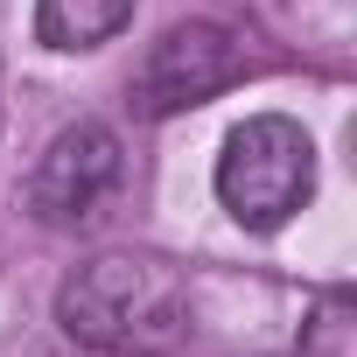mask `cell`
Here are the masks:
<instances>
[{
  "mask_svg": "<svg viewBox=\"0 0 357 357\" xmlns=\"http://www.w3.org/2000/svg\"><path fill=\"white\" fill-rule=\"evenodd\" d=\"M140 0H36V43L56 56H84L105 50L126 22H133Z\"/></svg>",
  "mask_w": 357,
  "mask_h": 357,
  "instance_id": "5b68a950",
  "label": "cell"
},
{
  "mask_svg": "<svg viewBox=\"0 0 357 357\" xmlns=\"http://www.w3.org/2000/svg\"><path fill=\"white\" fill-rule=\"evenodd\" d=\"M245 70H252L245 29L197 15V22H175L140 56V70L126 77V105H133V119H175V112H197L218 91H231Z\"/></svg>",
  "mask_w": 357,
  "mask_h": 357,
  "instance_id": "3957f363",
  "label": "cell"
},
{
  "mask_svg": "<svg viewBox=\"0 0 357 357\" xmlns=\"http://www.w3.org/2000/svg\"><path fill=\"white\" fill-rule=\"evenodd\" d=\"M56 329L98 357H168L190 343V287L154 252H98L63 273Z\"/></svg>",
  "mask_w": 357,
  "mask_h": 357,
  "instance_id": "6da1fadb",
  "label": "cell"
},
{
  "mask_svg": "<svg viewBox=\"0 0 357 357\" xmlns=\"http://www.w3.org/2000/svg\"><path fill=\"white\" fill-rule=\"evenodd\" d=\"M315 197V140L287 112H252L245 126L225 133L218 154V204L245 231H280L294 211Z\"/></svg>",
  "mask_w": 357,
  "mask_h": 357,
  "instance_id": "7a4b0ae2",
  "label": "cell"
},
{
  "mask_svg": "<svg viewBox=\"0 0 357 357\" xmlns=\"http://www.w3.org/2000/svg\"><path fill=\"white\" fill-rule=\"evenodd\" d=\"M119 175H126L119 133H112L105 119H77V126H63V133L43 147V161H36V175H29V218L50 225V231L91 225L98 204L119 190Z\"/></svg>",
  "mask_w": 357,
  "mask_h": 357,
  "instance_id": "277c9868",
  "label": "cell"
}]
</instances>
